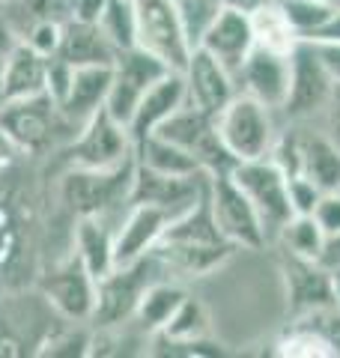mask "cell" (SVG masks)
<instances>
[{
  "instance_id": "6da1fadb",
  "label": "cell",
  "mask_w": 340,
  "mask_h": 358,
  "mask_svg": "<svg viewBox=\"0 0 340 358\" xmlns=\"http://www.w3.org/2000/svg\"><path fill=\"white\" fill-rule=\"evenodd\" d=\"M153 254L162 260L170 278H203L221 268L236 254V248L218 233V224L212 218L209 179L197 203L167 224Z\"/></svg>"
},
{
  "instance_id": "7a4b0ae2",
  "label": "cell",
  "mask_w": 340,
  "mask_h": 358,
  "mask_svg": "<svg viewBox=\"0 0 340 358\" xmlns=\"http://www.w3.org/2000/svg\"><path fill=\"white\" fill-rule=\"evenodd\" d=\"M138 162L126 159L117 167H66V173L57 182V197L72 218L105 215L122 221L126 209L132 206V182Z\"/></svg>"
},
{
  "instance_id": "3957f363",
  "label": "cell",
  "mask_w": 340,
  "mask_h": 358,
  "mask_svg": "<svg viewBox=\"0 0 340 358\" xmlns=\"http://www.w3.org/2000/svg\"><path fill=\"white\" fill-rule=\"evenodd\" d=\"M0 134L24 159L60 152L75 138V131L63 120L60 108L48 93L0 105Z\"/></svg>"
},
{
  "instance_id": "277c9868",
  "label": "cell",
  "mask_w": 340,
  "mask_h": 358,
  "mask_svg": "<svg viewBox=\"0 0 340 358\" xmlns=\"http://www.w3.org/2000/svg\"><path fill=\"white\" fill-rule=\"evenodd\" d=\"M158 278H170L162 260L150 251L146 257L126 266H113L108 275L96 278V305H93V329H122L132 322L143 289Z\"/></svg>"
},
{
  "instance_id": "5b68a950",
  "label": "cell",
  "mask_w": 340,
  "mask_h": 358,
  "mask_svg": "<svg viewBox=\"0 0 340 358\" xmlns=\"http://www.w3.org/2000/svg\"><path fill=\"white\" fill-rule=\"evenodd\" d=\"M275 114L278 110L257 102L254 96L236 93L233 102L215 117V129H218L221 143L236 162L266 159L278 138Z\"/></svg>"
},
{
  "instance_id": "8992f818",
  "label": "cell",
  "mask_w": 340,
  "mask_h": 358,
  "mask_svg": "<svg viewBox=\"0 0 340 358\" xmlns=\"http://www.w3.org/2000/svg\"><path fill=\"white\" fill-rule=\"evenodd\" d=\"M209 206L215 224H218V233L236 251H263L269 245L266 224L248 200V194L236 185L233 173L209 176Z\"/></svg>"
},
{
  "instance_id": "52a82bcc",
  "label": "cell",
  "mask_w": 340,
  "mask_h": 358,
  "mask_svg": "<svg viewBox=\"0 0 340 358\" xmlns=\"http://www.w3.org/2000/svg\"><path fill=\"white\" fill-rule=\"evenodd\" d=\"M36 293L66 322H90L96 305V278L69 251L36 278Z\"/></svg>"
},
{
  "instance_id": "ba28073f",
  "label": "cell",
  "mask_w": 340,
  "mask_h": 358,
  "mask_svg": "<svg viewBox=\"0 0 340 358\" xmlns=\"http://www.w3.org/2000/svg\"><path fill=\"white\" fill-rule=\"evenodd\" d=\"M155 134H162L170 143L183 147L185 152H191L200 164L203 173H230L236 167V159L218 138V129H215V117L200 110L194 105H183L176 114H170L162 126L155 129Z\"/></svg>"
},
{
  "instance_id": "9c48e42d",
  "label": "cell",
  "mask_w": 340,
  "mask_h": 358,
  "mask_svg": "<svg viewBox=\"0 0 340 358\" xmlns=\"http://www.w3.org/2000/svg\"><path fill=\"white\" fill-rule=\"evenodd\" d=\"M66 167H117L134 155V141L129 129L117 122L105 108L96 117H90L75 138L60 150Z\"/></svg>"
},
{
  "instance_id": "30bf717a",
  "label": "cell",
  "mask_w": 340,
  "mask_h": 358,
  "mask_svg": "<svg viewBox=\"0 0 340 358\" xmlns=\"http://www.w3.org/2000/svg\"><path fill=\"white\" fill-rule=\"evenodd\" d=\"M167 72H170V66L164 60H158L155 54L143 51L141 45L120 51L117 60H113V78H111L105 110L129 129V122L134 117V110H138L141 99L146 96V90Z\"/></svg>"
},
{
  "instance_id": "8fae6325",
  "label": "cell",
  "mask_w": 340,
  "mask_h": 358,
  "mask_svg": "<svg viewBox=\"0 0 340 358\" xmlns=\"http://www.w3.org/2000/svg\"><path fill=\"white\" fill-rule=\"evenodd\" d=\"M134 13H138L141 48L155 54L158 60H164L170 69L183 72L194 45L188 39L173 0H134Z\"/></svg>"
},
{
  "instance_id": "7c38bea8",
  "label": "cell",
  "mask_w": 340,
  "mask_h": 358,
  "mask_svg": "<svg viewBox=\"0 0 340 358\" xmlns=\"http://www.w3.org/2000/svg\"><path fill=\"white\" fill-rule=\"evenodd\" d=\"M332 90H334V81L325 72L313 42L299 39V45L290 51V93L281 114L290 122H304L313 114H323Z\"/></svg>"
},
{
  "instance_id": "4fadbf2b",
  "label": "cell",
  "mask_w": 340,
  "mask_h": 358,
  "mask_svg": "<svg viewBox=\"0 0 340 358\" xmlns=\"http://www.w3.org/2000/svg\"><path fill=\"white\" fill-rule=\"evenodd\" d=\"M233 179L236 185L248 194V200L254 203L260 212V218L266 224L269 239L292 218V206H290V194H287V173L281 171L266 155V159H251V162H236L233 167Z\"/></svg>"
},
{
  "instance_id": "5bb4252c",
  "label": "cell",
  "mask_w": 340,
  "mask_h": 358,
  "mask_svg": "<svg viewBox=\"0 0 340 358\" xmlns=\"http://www.w3.org/2000/svg\"><path fill=\"white\" fill-rule=\"evenodd\" d=\"M278 268L283 278V293H287V308L292 320L308 317V313L323 310V308H334L332 272L320 260L281 251Z\"/></svg>"
},
{
  "instance_id": "9a60e30c",
  "label": "cell",
  "mask_w": 340,
  "mask_h": 358,
  "mask_svg": "<svg viewBox=\"0 0 340 358\" xmlns=\"http://www.w3.org/2000/svg\"><path fill=\"white\" fill-rule=\"evenodd\" d=\"M185 93H188V105H194L206 114L218 117L239 93L236 75L227 69L224 63H218L209 51H203L200 45L191 48V57L185 63Z\"/></svg>"
},
{
  "instance_id": "2e32d148",
  "label": "cell",
  "mask_w": 340,
  "mask_h": 358,
  "mask_svg": "<svg viewBox=\"0 0 340 358\" xmlns=\"http://www.w3.org/2000/svg\"><path fill=\"white\" fill-rule=\"evenodd\" d=\"M13 167L0 171V287H6V281L24 266V257L30 248V212L27 200L21 197L13 185H6L3 179Z\"/></svg>"
},
{
  "instance_id": "e0dca14e",
  "label": "cell",
  "mask_w": 340,
  "mask_h": 358,
  "mask_svg": "<svg viewBox=\"0 0 340 358\" xmlns=\"http://www.w3.org/2000/svg\"><path fill=\"white\" fill-rule=\"evenodd\" d=\"M236 84H239V93L254 96L271 110H281L290 93V54L254 45L242 69L236 72Z\"/></svg>"
},
{
  "instance_id": "ac0fdd59",
  "label": "cell",
  "mask_w": 340,
  "mask_h": 358,
  "mask_svg": "<svg viewBox=\"0 0 340 358\" xmlns=\"http://www.w3.org/2000/svg\"><path fill=\"white\" fill-rule=\"evenodd\" d=\"M200 48L209 51L215 60L224 63L233 75L242 69V63L248 60V54L254 51V21L248 13H239V9L221 6L215 18L209 21V27L203 30L200 36ZM194 45V48H197Z\"/></svg>"
},
{
  "instance_id": "d6986e66",
  "label": "cell",
  "mask_w": 340,
  "mask_h": 358,
  "mask_svg": "<svg viewBox=\"0 0 340 358\" xmlns=\"http://www.w3.org/2000/svg\"><path fill=\"white\" fill-rule=\"evenodd\" d=\"M176 215L164 206H153V203H132L122 215L120 227H117V242H113V260L117 266L134 263L141 257L150 254L158 239L164 236L167 224Z\"/></svg>"
},
{
  "instance_id": "ffe728a7",
  "label": "cell",
  "mask_w": 340,
  "mask_h": 358,
  "mask_svg": "<svg viewBox=\"0 0 340 358\" xmlns=\"http://www.w3.org/2000/svg\"><path fill=\"white\" fill-rule=\"evenodd\" d=\"M113 78V63L111 66H75V78L69 84V93L57 108H60L63 120L69 129L78 134L90 117H96L108 102V90Z\"/></svg>"
},
{
  "instance_id": "44dd1931",
  "label": "cell",
  "mask_w": 340,
  "mask_h": 358,
  "mask_svg": "<svg viewBox=\"0 0 340 358\" xmlns=\"http://www.w3.org/2000/svg\"><path fill=\"white\" fill-rule=\"evenodd\" d=\"M185 102H188L185 75L179 69H170L167 75L158 78V81L146 90V96L141 99V105H138V110H134V117L129 122L132 141L138 143L141 138H146V134H153L170 114H176Z\"/></svg>"
},
{
  "instance_id": "7402d4cb",
  "label": "cell",
  "mask_w": 340,
  "mask_h": 358,
  "mask_svg": "<svg viewBox=\"0 0 340 358\" xmlns=\"http://www.w3.org/2000/svg\"><path fill=\"white\" fill-rule=\"evenodd\" d=\"M120 221L105 215H87L72 221V254L87 266L93 278L108 275L117 260H113V242H117Z\"/></svg>"
},
{
  "instance_id": "603a6c76",
  "label": "cell",
  "mask_w": 340,
  "mask_h": 358,
  "mask_svg": "<svg viewBox=\"0 0 340 358\" xmlns=\"http://www.w3.org/2000/svg\"><path fill=\"white\" fill-rule=\"evenodd\" d=\"M45 60L48 57H42L39 51L18 39L0 78V105L45 93Z\"/></svg>"
},
{
  "instance_id": "cb8c5ba5",
  "label": "cell",
  "mask_w": 340,
  "mask_h": 358,
  "mask_svg": "<svg viewBox=\"0 0 340 358\" xmlns=\"http://www.w3.org/2000/svg\"><path fill=\"white\" fill-rule=\"evenodd\" d=\"M60 54L63 60L72 66H111L117 60V48L105 36V30L93 21H66L63 24V39H60Z\"/></svg>"
},
{
  "instance_id": "d4e9b609",
  "label": "cell",
  "mask_w": 340,
  "mask_h": 358,
  "mask_svg": "<svg viewBox=\"0 0 340 358\" xmlns=\"http://www.w3.org/2000/svg\"><path fill=\"white\" fill-rule=\"evenodd\" d=\"M302 176L313 179L323 192H340V147L325 131L302 126Z\"/></svg>"
},
{
  "instance_id": "484cf974",
  "label": "cell",
  "mask_w": 340,
  "mask_h": 358,
  "mask_svg": "<svg viewBox=\"0 0 340 358\" xmlns=\"http://www.w3.org/2000/svg\"><path fill=\"white\" fill-rule=\"evenodd\" d=\"M185 296H188V289L179 281H173V278H158V281H153L143 289L132 322H138V329L146 334H158L170 322V317L176 313V308L185 301Z\"/></svg>"
},
{
  "instance_id": "4316f807",
  "label": "cell",
  "mask_w": 340,
  "mask_h": 358,
  "mask_svg": "<svg viewBox=\"0 0 340 358\" xmlns=\"http://www.w3.org/2000/svg\"><path fill=\"white\" fill-rule=\"evenodd\" d=\"M134 162L141 167H150L155 173H167V176H197L203 173L197 159L191 152H185L183 147L170 143L162 134H146L134 143Z\"/></svg>"
},
{
  "instance_id": "83f0119b",
  "label": "cell",
  "mask_w": 340,
  "mask_h": 358,
  "mask_svg": "<svg viewBox=\"0 0 340 358\" xmlns=\"http://www.w3.org/2000/svg\"><path fill=\"white\" fill-rule=\"evenodd\" d=\"M251 21H254V39H257L260 48L290 54L299 45L296 30H292L287 15H283L278 0H271V3H266L263 9H257L251 15Z\"/></svg>"
},
{
  "instance_id": "f1b7e54d",
  "label": "cell",
  "mask_w": 340,
  "mask_h": 358,
  "mask_svg": "<svg viewBox=\"0 0 340 358\" xmlns=\"http://www.w3.org/2000/svg\"><path fill=\"white\" fill-rule=\"evenodd\" d=\"M158 338H164L170 343H191V341L209 338V310H206V305L194 296H185V301L176 308L170 322L158 331Z\"/></svg>"
},
{
  "instance_id": "f546056e",
  "label": "cell",
  "mask_w": 340,
  "mask_h": 358,
  "mask_svg": "<svg viewBox=\"0 0 340 358\" xmlns=\"http://www.w3.org/2000/svg\"><path fill=\"white\" fill-rule=\"evenodd\" d=\"M275 239L281 242V251L299 254V257H311V260H320L323 245H325V233L316 224L313 215H292L283 227L275 233Z\"/></svg>"
},
{
  "instance_id": "4dcf8cb0",
  "label": "cell",
  "mask_w": 340,
  "mask_h": 358,
  "mask_svg": "<svg viewBox=\"0 0 340 358\" xmlns=\"http://www.w3.org/2000/svg\"><path fill=\"white\" fill-rule=\"evenodd\" d=\"M99 27L117 51H126L138 45V13H134V0H108L101 9Z\"/></svg>"
},
{
  "instance_id": "1f68e13d",
  "label": "cell",
  "mask_w": 340,
  "mask_h": 358,
  "mask_svg": "<svg viewBox=\"0 0 340 358\" xmlns=\"http://www.w3.org/2000/svg\"><path fill=\"white\" fill-rule=\"evenodd\" d=\"M275 352L283 358H334L332 343L302 320H292V329L278 341Z\"/></svg>"
},
{
  "instance_id": "d6a6232c",
  "label": "cell",
  "mask_w": 340,
  "mask_h": 358,
  "mask_svg": "<svg viewBox=\"0 0 340 358\" xmlns=\"http://www.w3.org/2000/svg\"><path fill=\"white\" fill-rule=\"evenodd\" d=\"M278 3L302 42H308L337 6V3H325V0H278Z\"/></svg>"
},
{
  "instance_id": "836d02e7",
  "label": "cell",
  "mask_w": 340,
  "mask_h": 358,
  "mask_svg": "<svg viewBox=\"0 0 340 358\" xmlns=\"http://www.w3.org/2000/svg\"><path fill=\"white\" fill-rule=\"evenodd\" d=\"M90 331H81V329H57L51 331L48 338H42L36 355H66V358H81V355H90Z\"/></svg>"
},
{
  "instance_id": "e575fe53",
  "label": "cell",
  "mask_w": 340,
  "mask_h": 358,
  "mask_svg": "<svg viewBox=\"0 0 340 358\" xmlns=\"http://www.w3.org/2000/svg\"><path fill=\"white\" fill-rule=\"evenodd\" d=\"M173 6H176L179 18H183V24H185V33H188L191 45H197V42H200L203 30L209 27V21H212L215 13L221 9L218 0H173Z\"/></svg>"
},
{
  "instance_id": "d590c367",
  "label": "cell",
  "mask_w": 340,
  "mask_h": 358,
  "mask_svg": "<svg viewBox=\"0 0 340 358\" xmlns=\"http://www.w3.org/2000/svg\"><path fill=\"white\" fill-rule=\"evenodd\" d=\"M287 194H290V206H292V215H313L320 197L325 194L320 185L308 176H290L287 179Z\"/></svg>"
},
{
  "instance_id": "8d00e7d4",
  "label": "cell",
  "mask_w": 340,
  "mask_h": 358,
  "mask_svg": "<svg viewBox=\"0 0 340 358\" xmlns=\"http://www.w3.org/2000/svg\"><path fill=\"white\" fill-rule=\"evenodd\" d=\"M63 24L66 21H39V24H33L24 36H21V42H27L33 51L42 54V57H54V54L60 51Z\"/></svg>"
},
{
  "instance_id": "74e56055",
  "label": "cell",
  "mask_w": 340,
  "mask_h": 358,
  "mask_svg": "<svg viewBox=\"0 0 340 358\" xmlns=\"http://www.w3.org/2000/svg\"><path fill=\"white\" fill-rule=\"evenodd\" d=\"M75 78V66L69 60H63L60 54H54V57L45 60V93H48L57 105L66 99L69 93V84Z\"/></svg>"
},
{
  "instance_id": "f35d334b",
  "label": "cell",
  "mask_w": 340,
  "mask_h": 358,
  "mask_svg": "<svg viewBox=\"0 0 340 358\" xmlns=\"http://www.w3.org/2000/svg\"><path fill=\"white\" fill-rule=\"evenodd\" d=\"M299 320L308 322V326H313L316 331H320L323 338L332 343L334 358H340V310H337V308L313 310V313H308V317H299Z\"/></svg>"
},
{
  "instance_id": "ab89813d",
  "label": "cell",
  "mask_w": 340,
  "mask_h": 358,
  "mask_svg": "<svg viewBox=\"0 0 340 358\" xmlns=\"http://www.w3.org/2000/svg\"><path fill=\"white\" fill-rule=\"evenodd\" d=\"M313 218L323 227L325 236L340 233V192H325L320 197V203H316V209H313Z\"/></svg>"
},
{
  "instance_id": "60d3db41",
  "label": "cell",
  "mask_w": 340,
  "mask_h": 358,
  "mask_svg": "<svg viewBox=\"0 0 340 358\" xmlns=\"http://www.w3.org/2000/svg\"><path fill=\"white\" fill-rule=\"evenodd\" d=\"M323 114H325V134L340 147V84H334Z\"/></svg>"
},
{
  "instance_id": "b9f144b4",
  "label": "cell",
  "mask_w": 340,
  "mask_h": 358,
  "mask_svg": "<svg viewBox=\"0 0 340 358\" xmlns=\"http://www.w3.org/2000/svg\"><path fill=\"white\" fill-rule=\"evenodd\" d=\"M105 3L108 0H69V18L72 21H93V24H99Z\"/></svg>"
},
{
  "instance_id": "7bdbcfd3",
  "label": "cell",
  "mask_w": 340,
  "mask_h": 358,
  "mask_svg": "<svg viewBox=\"0 0 340 358\" xmlns=\"http://www.w3.org/2000/svg\"><path fill=\"white\" fill-rule=\"evenodd\" d=\"M313 48L320 54L325 72L332 75V81L340 84V42H320V45H313Z\"/></svg>"
},
{
  "instance_id": "ee69618b",
  "label": "cell",
  "mask_w": 340,
  "mask_h": 358,
  "mask_svg": "<svg viewBox=\"0 0 340 358\" xmlns=\"http://www.w3.org/2000/svg\"><path fill=\"white\" fill-rule=\"evenodd\" d=\"M308 42H313V45H320V42H340V3L334 6V13L323 21V27L316 30Z\"/></svg>"
},
{
  "instance_id": "f6af8a7d",
  "label": "cell",
  "mask_w": 340,
  "mask_h": 358,
  "mask_svg": "<svg viewBox=\"0 0 340 358\" xmlns=\"http://www.w3.org/2000/svg\"><path fill=\"white\" fill-rule=\"evenodd\" d=\"M15 42H18V36H15L13 30H9L6 21L0 18V78H3L6 60H9V54H13V48H15Z\"/></svg>"
},
{
  "instance_id": "bcb514c9",
  "label": "cell",
  "mask_w": 340,
  "mask_h": 358,
  "mask_svg": "<svg viewBox=\"0 0 340 358\" xmlns=\"http://www.w3.org/2000/svg\"><path fill=\"white\" fill-rule=\"evenodd\" d=\"M320 263L325 268H340V233L328 236L323 245V254H320Z\"/></svg>"
},
{
  "instance_id": "7dc6e473",
  "label": "cell",
  "mask_w": 340,
  "mask_h": 358,
  "mask_svg": "<svg viewBox=\"0 0 340 358\" xmlns=\"http://www.w3.org/2000/svg\"><path fill=\"white\" fill-rule=\"evenodd\" d=\"M221 6H230V9H239V13H248L254 15L257 9H263L266 3H271V0H218Z\"/></svg>"
},
{
  "instance_id": "c3c4849f",
  "label": "cell",
  "mask_w": 340,
  "mask_h": 358,
  "mask_svg": "<svg viewBox=\"0 0 340 358\" xmlns=\"http://www.w3.org/2000/svg\"><path fill=\"white\" fill-rule=\"evenodd\" d=\"M332 272V296H334V308L340 310V268H328Z\"/></svg>"
},
{
  "instance_id": "681fc988",
  "label": "cell",
  "mask_w": 340,
  "mask_h": 358,
  "mask_svg": "<svg viewBox=\"0 0 340 358\" xmlns=\"http://www.w3.org/2000/svg\"><path fill=\"white\" fill-rule=\"evenodd\" d=\"M3 3H6V0H0V13H3Z\"/></svg>"
}]
</instances>
